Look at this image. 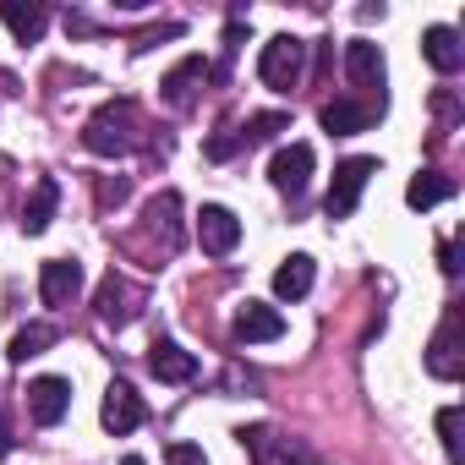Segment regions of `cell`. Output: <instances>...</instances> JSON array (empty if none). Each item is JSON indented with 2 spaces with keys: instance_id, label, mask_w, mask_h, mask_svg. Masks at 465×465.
<instances>
[{
  "instance_id": "obj_1",
  "label": "cell",
  "mask_w": 465,
  "mask_h": 465,
  "mask_svg": "<svg viewBox=\"0 0 465 465\" xmlns=\"http://www.w3.org/2000/svg\"><path fill=\"white\" fill-rule=\"evenodd\" d=\"M137 143H143V115H137L132 99L99 104V110L88 115V126H83V148L99 153V159H121V153H132Z\"/></svg>"
},
{
  "instance_id": "obj_2",
  "label": "cell",
  "mask_w": 465,
  "mask_h": 465,
  "mask_svg": "<svg viewBox=\"0 0 465 465\" xmlns=\"http://www.w3.org/2000/svg\"><path fill=\"white\" fill-rule=\"evenodd\" d=\"M258 77H263L274 94L302 88V77H307V45H302L296 34L269 39V45H263V55H258Z\"/></svg>"
},
{
  "instance_id": "obj_3",
  "label": "cell",
  "mask_w": 465,
  "mask_h": 465,
  "mask_svg": "<svg viewBox=\"0 0 465 465\" xmlns=\"http://www.w3.org/2000/svg\"><path fill=\"white\" fill-rule=\"evenodd\" d=\"M242 438V449L252 454V465H323L307 443H296V438H285V432H274V427H242L236 432Z\"/></svg>"
},
{
  "instance_id": "obj_4",
  "label": "cell",
  "mask_w": 465,
  "mask_h": 465,
  "mask_svg": "<svg viewBox=\"0 0 465 465\" xmlns=\"http://www.w3.org/2000/svg\"><path fill=\"white\" fill-rule=\"evenodd\" d=\"M378 175V159H340L334 164V181H329V219H351L356 213V203H361V192H367V181Z\"/></svg>"
},
{
  "instance_id": "obj_5",
  "label": "cell",
  "mask_w": 465,
  "mask_h": 465,
  "mask_svg": "<svg viewBox=\"0 0 465 465\" xmlns=\"http://www.w3.org/2000/svg\"><path fill=\"white\" fill-rule=\"evenodd\" d=\"M99 421H104V432H115V438H126V432H137L143 421H148V405H143V394L132 389V383H110L104 389V405H99Z\"/></svg>"
},
{
  "instance_id": "obj_6",
  "label": "cell",
  "mask_w": 465,
  "mask_h": 465,
  "mask_svg": "<svg viewBox=\"0 0 465 465\" xmlns=\"http://www.w3.org/2000/svg\"><path fill=\"white\" fill-rule=\"evenodd\" d=\"M197 242H203L208 258H230V252H236V242H242V219L230 213L224 203H203V213H197Z\"/></svg>"
},
{
  "instance_id": "obj_7",
  "label": "cell",
  "mask_w": 465,
  "mask_h": 465,
  "mask_svg": "<svg viewBox=\"0 0 465 465\" xmlns=\"http://www.w3.org/2000/svg\"><path fill=\"white\" fill-rule=\"evenodd\" d=\"M269 181L285 192V197H302L307 181H312V143H285L269 164Z\"/></svg>"
},
{
  "instance_id": "obj_8",
  "label": "cell",
  "mask_w": 465,
  "mask_h": 465,
  "mask_svg": "<svg viewBox=\"0 0 465 465\" xmlns=\"http://www.w3.org/2000/svg\"><path fill=\"white\" fill-rule=\"evenodd\" d=\"M94 307H99V318H104V323H115V329H121V323H132V318H137L143 291H137L126 274H115V269H110V274H104V285H99V296H94Z\"/></svg>"
},
{
  "instance_id": "obj_9",
  "label": "cell",
  "mask_w": 465,
  "mask_h": 465,
  "mask_svg": "<svg viewBox=\"0 0 465 465\" xmlns=\"http://www.w3.org/2000/svg\"><path fill=\"white\" fill-rule=\"evenodd\" d=\"M427 372L443 378V383L460 378V307L443 312V323H438V334H432V345H427Z\"/></svg>"
},
{
  "instance_id": "obj_10",
  "label": "cell",
  "mask_w": 465,
  "mask_h": 465,
  "mask_svg": "<svg viewBox=\"0 0 465 465\" xmlns=\"http://www.w3.org/2000/svg\"><path fill=\"white\" fill-rule=\"evenodd\" d=\"M208 77H213V66H208L203 55H186V61L170 66L164 83H159V88H164V104H170V110H192V99H197V88H203Z\"/></svg>"
},
{
  "instance_id": "obj_11",
  "label": "cell",
  "mask_w": 465,
  "mask_h": 465,
  "mask_svg": "<svg viewBox=\"0 0 465 465\" xmlns=\"http://www.w3.org/2000/svg\"><path fill=\"white\" fill-rule=\"evenodd\" d=\"M66 411H72V383L66 378H34L28 383V416L39 427H55Z\"/></svg>"
},
{
  "instance_id": "obj_12",
  "label": "cell",
  "mask_w": 465,
  "mask_h": 465,
  "mask_svg": "<svg viewBox=\"0 0 465 465\" xmlns=\"http://www.w3.org/2000/svg\"><path fill=\"white\" fill-rule=\"evenodd\" d=\"M77 291H83V263H77V258H50V263L39 269V296H45V307H66Z\"/></svg>"
},
{
  "instance_id": "obj_13",
  "label": "cell",
  "mask_w": 465,
  "mask_h": 465,
  "mask_svg": "<svg viewBox=\"0 0 465 465\" xmlns=\"http://www.w3.org/2000/svg\"><path fill=\"white\" fill-rule=\"evenodd\" d=\"M280 334H285L280 307H269V302H247V307L236 312V340H242V345H269V340H280Z\"/></svg>"
},
{
  "instance_id": "obj_14",
  "label": "cell",
  "mask_w": 465,
  "mask_h": 465,
  "mask_svg": "<svg viewBox=\"0 0 465 465\" xmlns=\"http://www.w3.org/2000/svg\"><path fill=\"white\" fill-rule=\"evenodd\" d=\"M148 372H153L159 383H192V378H197V356L181 351L175 340H153V345H148Z\"/></svg>"
},
{
  "instance_id": "obj_15",
  "label": "cell",
  "mask_w": 465,
  "mask_h": 465,
  "mask_svg": "<svg viewBox=\"0 0 465 465\" xmlns=\"http://www.w3.org/2000/svg\"><path fill=\"white\" fill-rule=\"evenodd\" d=\"M421 55H427V66L443 72V77H454V72L465 66V45H460V34L443 28V23H432V28L421 34Z\"/></svg>"
},
{
  "instance_id": "obj_16",
  "label": "cell",
  "mask_w": 465,
  "mask_h": 465,
  "mask_svg": "<svg viewBox=\"0 0 465 465\" xmlns=\"http://www.w3.org/2000/svg\"><path fill=\"white\" fill-rule=\"evenodd\" d=\"M0 23H6L23 45H39L45 39V28H50V6H39V0H0Z\"/></svg>"
},
{
  "instance_id": "obj_17",
  "label": "cell",
  "mask_w": 465,
  "mask_h": 465,
  "mask_svg": "<svg viewBox=\"0 0 465 465\" xmlns=\"http://www.w3.org/2000/svg\"><path fill=\"white\" fill-rule=\"evenodd\" d=\"M345 72L356 88H383V50L372 39H351L345 45Z\"/></svg>"
},
{
  "instance_id": "obj_18",
  "label": "cell",
  "mask_w": 465,
  "mask_h": 465,
  "mask_svg": "<svg viewBox=\"0 0 465 465\" xmlns=\"http://www.w3.org/2000/svg\"><path fill=\"white\" fill-rule=\"evenodd\" d=\"M312 280H318V263H312L307 252H291V258L274 269V296H280V302H302V296L312 291Z\"/></svg>"
},
{
  "instance_id": "obj_19",
  "label": "cell",
  "mask_w": 465,
  "mask_h": 465,
  "mask_svg": "<svg viewBox=\"0 0 465 465\" xmlns=\"http://www.w3.org/2000/svg\"><path fill=\"white\" fill-rule=\"evenodd\" d=\"M372 104H356V99H329L323 104V132H334V137H356V132H367L372 126Z\"/></svg>"
},
{
  "instance_id": "obj_20",
  "label": "cell",
  "mask_w": 465,
  "mask_h": 465,
  "mask_svg": "<svg viewBox=\"0 0 465 465\" xmlns=\"http://www.w3.org/2000/svg\"><path fill=\"white\" fill-rule=\"evenodd\" d=\"M55 208H61V181H39L34 186V197H28V208H23V230H28V236H45V230H50V219H55Z\"/></svg>"
},
{
  "instance_id": "obj_21",
  "label": "cell",
  "mask_w": 465,
  "mask_h": 465,
  "mask_svg": "<svg viewBox=\"0 0 465 465\" xmlns=\"http://www.w3.org/2000/svg\"><path fill=\"white\" fill-rule=\"evenodd\" d=\"M175 213H181V197H175V192H159V197L148 203V230L164 242V252L181 247V219H175Z\"/></svg>"
},
{
  "instance_id": "obj_22",
  "label": "cell",
  "mask_w": 465,
  "mask_h": 465,
  "mask_svg": "<svg viewBox=\"0 0 465 465\" xmlns=\"http://www.w3.org/2000/svg\"><path fill=\"white\" fill-rule=\"evenodd\" d=\"M443 197H454V181L438 175V170H421V175H411V186H405V203H411V208H432V203H443Z\"/></svg>"
},
{
  "instance_id": "obj_23",
  "label": "cell",
  "mask_w": 465,
  "mask_h": 465,
  "mask_svg": "<svg viewBox=\"0 0 465 465\" xmlns=\"http://www.w3.org/2000/svg\"><path fill=\"white\" fill-rule=\"evenodd\" d=\"M55 345V329L50 323H28V329H17V340H12V361H34V356H45Z\"/></svg>"
},
{
  "instance_id": "obj_24",
  "label": "cell",
  "mask_w": 465,
  "mask_h": 465,
  "mask_svg": "<svg viewBox=\"0 0 465 465\" xmlns=\"http://www.w3.org/2000/svg\"><path fill=\"white\" fill-rule=\"evenodd\" d=\"M291 126V115H280V110H269V115H252L247 126H236V137H242V148H258V143H269V137H280Z\"/></svg>"
},
{
  "instance_id": "obj_25",
  "label": "cell",
  "mask_w": 465,
  "mask_h": 465,
  "mask_svg": "<svg viewBox=\"0 0 465 465\" xmlns=\"http://www.w3.org/2000/svg\"><path fill=\"white\" fill-rule=\"evenodd\" d=\"M438 438H443V454L460 465V460H465V443H460V405H443V411H438Z\"/></svg>"
},
{
  "instance_id": "obj_26",
  "label": "cell",
  "mask_w": 465,
  "mask_h": 465,
  "mask_svg": "<svg viewBox=\"0 0 465 465\" xmlns=\"http://www.w3.org/2000/svg\"><path fill=\"white\" fill-rule=\"evenodd\" d=\"M126 197H132V181H126V175H121V181H99V208H110V203L121 208Z\"/></svg>"
},
{
  "instance_id": "obj_27",
  "label": "cell",
  "mask_w": 465,
  "mask_h": 465,
  "mask_svg": "<svg viewBox=\"0 0 465 465\" xmlns=\"http://www.w3.org/2000/svg\"><path fill=\"white\" fill-rule=\"evenodd\" d=\"M164 460H170V465H208V454H203L197 443H170Z\"/></svg>"
},
{
  "instance_id": "obj_28",
  "label": "cell",
  "mask_w": 465,
  "mask_h": 465,
  "mask_svg": "<svg viewBox=\"0 0 465 465\" xmlns=\"http://www.w3.org/2000/svg\"><path fill=\"white\" fill-rule=\"evenodd\" d=\"M12 454V427H6V416H0V460Z\"/></svg>"
},
{
  "instance_id": "obj_29",
  "label": "cell",
  "mask_w": 465,
  "mask_h": 465,
  "mask_svg": "<svg viewBox=\"0 0 465 465\" xmlns=\"http://www.w3.org/2000/svg\"><path fill=\"white\" fill-rule=\"evenodd\" d=\"M121 465H143V460H137V454H126V460H121Z\"/></svg>"
}]
</instances>
